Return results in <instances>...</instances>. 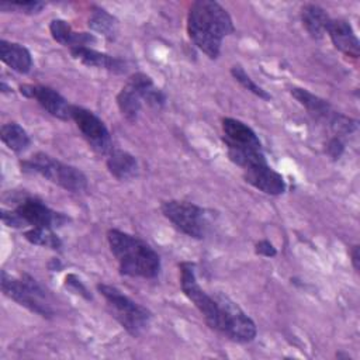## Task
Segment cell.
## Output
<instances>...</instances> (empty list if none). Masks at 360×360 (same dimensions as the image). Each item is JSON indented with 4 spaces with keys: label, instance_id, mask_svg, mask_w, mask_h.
Segmentation results:
<instances>
[{
    "label": "cell",
    "instance_id": "obj_1",
    "mask_svg": "<svg viewBox=\"0 0 360 360\" xmlns=\"http://www.w3.org/2000/svg\"><path fill=\"white\" fill-rule=\"evenodd\" d=\"M235 31L229 13L214 0H197L187 13V34L210 59H217L222 41Z\"/></svg>",
    "mask_w": 360,
    "mask_h": 360
},
{
    "label": "cell",
    "instance_id": "obj_2",
    "mask_svg": "<svg viewBox=\"0 0 360 360\" xmlns=\"http://www.w3.org/2000/svg\"><path fill=\"white\" fill-rule=\"evenodd\" d=\"M107 242L122 276L155 278L159 274L160 257L141 238L120 229H108Z\"/></svg>",
    "mask_w": 360,
    "mask_h": 360
},
{
    "label": "cell",
    "instance_id": "obj_3",
    "mask_svg": "<svg viewBox=\"0 0 360 360\" xmlns=\"http://www.w3.org/2000/svg\"><path fill=\"white\" fill-rule=\"evenodd\" d=\"M20 165L22 172L39 174L66 191L82 193L87 188V177L80 169L66 165L44 152L34 153L28 159L21 160Z\"/></svg>",
    "mask_w": 360,
    "mask_h": 360
},
{
    "label": "cell",
    "instance_id": "obj_4",
    "mask_svg": "<svg viewBox=\"0 0 360 360\" xmlns=\"http://www.w3.org/2000/svg\"><path fill=\"white\" fill-rule=\"evenodd\" d=\"M97 291L104 297L110 314L132 338H139L148 329L152 319L148 308L135 302L114 285L100 283Z\"/></svg>",
    "mask_w": 360,
    "mask_h": 360
},
{
    "label": "cell",
    "instance_id": "obj_5",
    "mask_svg": "<svg viewBox=\"0 0 360 360\" xmlns=\"http://www.w3.org/2000/svg\"><path fill=\"white\" fill-rule=\"evenodd\" d=\"M1 291L18 305L42 318H52L55 314L45 288L27 273L15 278L8 276L6 270H1Z\"/></svg>",
    "mask_w": 360,
    "mask_h": 360
},
{
    "label": "cell",
    "instance_id": "obj_6",
    "mask_svg": "<svg viewBox=\"0 0 360 360\" xmlns=\"http://www.w3.org/2000/svg\"><path fill=\"white\" fill-rule=\"evenodd\" d=\"M214 295L219 308L215 330L236 343L252 342L257 333L253 319L228 295L222 292Z\"/></svg>",
    "mask_w": 360,
    "mask_h": 360
},
{
    "label": "cell",
    "instance_id": "obj_7",
    "mask_svg": "<svg viewBox=\"0 0 360 360\" xmlns=\"http://www.w3.org/2000/svg\"><path fill=\"white\" fill-rule=\"evenodd\" d=\"M160 211L172 225L181 233L202 239L210 228V214L202 207L180 200H167L160 205Z\"/></svg>",
    "mask_w": 360,
    "mask_h": 360
},
{
    "label": "cell",
    "instance_id": "obj_8",
    "mask_svg": "<svg viewBox=\"0 0 360 360\" xmlns=\"http://www.w3.org/2000/svg\"><path fill=\"white\" fill-rule=\"evenodd\" d=\"M291 96L318 121L328 125L336 136L349 135L357 128V121L340 112H336L332 105L319 96L302 87H291Z\"/></svg>",
    "mask_w": 360,
    "mask_h": 360
},
{
    "label": "cell",
    "instance_id": "obj_9",
    "mask_svg": "<svg viewBox=\"0 0 360 360\" xmlns=\"http://www.w3.org/2000/svg\"><path fill=\"white\" fill-rule=\"evenodd\" d=\"M180 269V287L184 295L194 304V307L200 311L207 325L215 330L218 322V302L215 295L207 294L197 281L195 277V264L191 262H181L179 264Z\"/></svg>",
    "mask_w": 360,
    "mask_h": 360
},
{
    "label": "cell",
    "instance_id": "obj_10",
    "mask_svg": "<svg viewBox=\"0 0 360 360\" xmlns=\"http://www.w3.org/2000/svg\"><path fill=\"white\" fill-rule=\"evenodd\" d=\"M72 120L79 128L82 136L86 139L87 145L98 155H108L112 149L111 135L105 124L93 111L72 105Z\"/></svg>",
    "mask_w": 360,
    "mask_h": 360
},
{
    "label": "cell",
    "instance_id": "obj_11",
    "mask_svg": "<svg viewBox=\"0 0 360 360\" xmlns=\"http://www.w3.org/2000/svg\"><path fill=\"white\" fill-rule=\"evenodd\" d=\"M13 211L20 217L25 226H39V228H59L69 221L63 212H58L48 207L42 200L25 195L17 200Z\"/></svg>",
    "mask_w": 360,
    "mask_h": 360
},
{
    "label": "cell",
    "instance_id": "obj_12",
    "mask_svg": "<svg viewBox=\"0 0 360 360\" xmlns=\"http://www.w3.org/2000/svg\"><path fill=\"white\" fill-rule=\"evenodd\" d=\"M20 93L27 98L35 100L52 117L62 121L72 120L73 104H69V101L55 89L42 84H21Z\"/></svg>",
    "mask_w": 360,
    "mask_h": 360
},
{
    "label": "cell",
    "instance_id": "obj_13",
    "mask_svg": "<svg viewBox=\"0 0 360 360\" xmlns=\"http://www.w3.org/2000/svg\"><path fill=\"white\" fill-rule=\"evenodd\" d=\"M242 172L245 181L264 194L281 195L287 188L283 176L271 169L267 162L246 166L242 169Z\"/></svg>",
    "mask_w": 360,
    "mask_h": 360
},
{
    "label": "cell",
    "instance_id": "obj_14",
    "mask_svg": "<svg viewBox=\"0 0 360 360\" xmlns=\"http://www.w3.org/2000/svg\"><path fill=\"white\" fill-rule=\"evenodd\" d=\"M222 134L226 149H245V150H262V142L256 132L245 122L224 117L222 121Z\"/></svg>",
    "mask_w": 360,
    "mask_h": 360
},
{
    "label": "cell",
    "instance_id": "obj_15",
    "mask_svg": "<svg viewBox=\"0 0 360 360\" xmlns=\"http://www.w3.org/2000/svg\"><path fill=\"white\" fill-rule=\"evenodd\" d=\"M326 34L329 35L333 46L343 55L357 59L360 55V42L352 25L342 18H330Z\"/></svg>",
    "mask_w": 360,
    "mask_h": 360
},
{
    "label": "cell",
    "instance_id": "obj_16",
    "mask_svg": "<svg viewBox=\"0 0 360 360\" xmlns=\"http://www.w3.org/2000/svg\"><path fill=\"white\" fill-rule=\"evenodd\" d=\"M73 59L79 60L80 63L89 66V68H97L104 69L112 73H124L127 70V65L122 59L111 56L108 53L96 51L90 46H76L69 49Z\"/></svg>",
    "mask_w": 360,
    "mask_h": 360
},
{
    "label": "cell",
    "instance_id": "obj_17",
    "mask_svg": "<svg viewBox=\"0 0 360 360\" xmlns=\"http://www.w3.org/2000/svg\"><path fill=\"white\" fill-rule=\"evenodd\" d=\"M49 32L58 44L63 46H69V49L76 46H89L97 41L93 34L73 31L70 24H68V21L60 18H55L51 21Z\"/></svg>",
    "mask_w": 360,
    "mask_h": 360
},
{
    "label": "cell",
    "instance_id": "obj_18",
    "mask_svg": "<svg viewBox=\"0 0 360 360\" xmlns=\"http://www.w3.org/2000/svg\"><path fill=\"white\" fill-rule=\"evenodd\" d=\"M0 59L14 72L25 75L32 68L31 52L21 44L10 42L6 39L0 41Z\"/></svg>",
    "mask_w": 360,
    "mask_h": 360
},
{
    "label": "cell",
    "instance_id": "obj_19",
    "mask_svg": "<svg viewBox=\"0 0 360 360\" xmlns=\"http://www.w3.org/2000/svg\"><path fill=\"white\" fill-rule=\"evenodd\" d=\"M105 165L110 174L120 181L135 177L139 170L135 156L121 149H111V152L107 155Z\"/></svg>",
    "mask_w": 360,
    "mask_h": 360
},
{
    "label": "cell",
    "instance_id": "obj_20",
    "mask_svg": "<svg viewBox=\"0 0 360 360\" xmlns=\"http://www.w3.org/2000/svg\"><path fill=\"white\" fill-rule=\"evenodd\" d=\"M301 21L304 28L312 38L321 39L326 34L330 17L321 6L308 3L301 8Z\"/></svg>",
    "mask_w": 360,
    "mask_h": 360
},
{
    "label": "cell",
    "instance_id": "obj_21",
    "mask_svg": "<svg viewBox=\"0 0 360 360\" xmlns=\"http://www.w3.org/2000/svg\"><path fill=\"white\" fill-rule=\"evenodd\" d=\"M127 83H129L132 87H135L139 91L142 100L148 105L155 107V108H162L165 105L166 94L159 87L155 86L153 80L148 75L141 73V72L134 73L129 76Z\"/></svg>",
    "mask_w": 360,
    "mask_h": 360
},
{
    "label": "cell",
    "instance_id": "obj_22",
    "mask_svg": "<svg viewBox=\"0 0 360 360\" xmlns=\"http://www.w3.org/2000/svg\"><path fill=\"white\" fill-rule=\"evenodd\" d=\"M142 103L143 100L139 91L135 87H132L129 83H125V86L117 94V105L122 117L129 122H135L138 120L142 108Z\"/></svg>",
    "mask_w": 360,
    "mask_h": 360
},
{
    "label": "cell",
    "instance_id": "obj_23",
    "mask_svg": "<svg viewBox=\"0 0 360 360\" xmlns=\"http://www.w3.org/2000/svg\"><path fill=\"white\" fill-rule=\"evenodd\" d=\"M89 27L94 31L101 34L104 38L112 41L118 34V20L110 14L107 10L93 6L90 15H89Z\"/></svg>",
    "mask_w": 360,
    "mask_h": 360
},
{
    "label": "cell",
    "instance_id": "obj_24",
    "mask_svg": "<svg viewBox=\"0 0 360 360\" xmlns=\"http://www.w3.org/2000/svg\"><path fill=\"white\" fill-rule=\"evenodd\" d=\"M0 138L3 143L15 153L24 152L31 143L28 132L17 122L3 124L0 129Z\"/></svg>",
    "mask_w": 360,
    "mask_h": 360
},
{
    "label": "cell",
    "instance_id": "obj_25",
    "mask_svg": "<svg viewBox=\"0 0 360 360\" xmlns=\"http://www.w3.org/2000/svg\"><path fill=\"white\" fill-rule=\"evenodd\" d=\"M24 238L37 246L49 248L53 250H59L62 248L60 238L53 232L52 228H39V226H31L24 232Z\"/></svg>",
    "mask_w": 360,
    "mask_h": 360
},
{
    "label": "cell",
    "instance_id": "obj_26",
    "mask_svg": "<svg viewBox=\"0 0 360 360\" xmlns=\"http://www.w3.org/2000/svg\"><path fill=\"white\" fill-rule=\"evenodd\" d=\"M231 75H232V77H233L243 89H246L248 91L253 93V94L257 96L259 98L266 100V101H269V100L271 98V96H270L263 87H260L257 83L253 82V79L245 72V69H243L240 65H233V66L231 68Z\"/></svg>",
    "mask_w": 360,
    "mask_h": 360
},
{
    "label": "cell",
    "instance_id": "obj_27",
    "mask_svg": "<svg viewBox=\"0 0 360 360\" xmlns=\"http://www.w3.org/2000/svg\"><path fill=\"white\" fill-rule=\"evenodd\" d=\"M45 7V3L42 1H1L0 10L1 11H11L15 10L18 13L24 14H37Z\"/></svg>",
    "mask_w": 360,
    "mask_h": 360
},
{
    "label": "cell",
    "instance_id": "obj_28",
    "mask_svg": "<svg viewBox=\"0 0 360 360\" xmlns=\"http://www.w3.org/2000/svg\"><path fill=\"white\" fill-rule=\"evenodd\" d=\"M63 284H65V287H66L68 290H70L72 292H75V294L83 297L84 300H87V301L91 300V294H90L89 288L83 284V281H82L76 274H73V273L66 274Z\"/></svg>",
    "mask_w": 360,
    "mask_h": 360
},
{
    "label": "cell",
    "instance_id": "obj_29",
    "mask_svg": "<svg viewBox=\"0 0 360 360\" xmlns=\"http://www.w3.org/2000/svg\"><path fill=\"white\" fill-rule=\"evenodd\" d=\"M345 150V143L342 142L340 136H332L326 143V153L332 159H339Z\"/></svg>",
    "mask_w": 360,
    "mask_h": 360
},
{
    "label": "cell",
    "instance_id": "obj_30",
    "mask_svg": "<svg viewBox=\"0 0 360 360\" xmlns=\"http://www.w3.org/2000/svg\"><path fill=\"white\" fill-rule=\"evenodd\" d=\"M0 215H1V221H3L4 225H7V226H10V228H17V229L24 228L22 221L20 219V217H18L13 210H6V208H3Z\"/></svg>",
    "mask_w": 360,
    "mask_h": 360
},
{
    "label": "cell",
    "instance_id": "obj_31",
    "mask_svg": "<svg viewBox=\"0 0 360 360\" xmlns=\"http://www.w3.org/2000/svg\"><path fill=\"white\" fill-rule=\"evenodd\" d=\"M255 252L257 255H262L264 257H274L277 255V249L274 248V245L267 240V239H262L255 245Z\"/></svg>",
    "mask_w": 360,
    "mask_h": 360
},
{
    "label": "cell",
    "instance_id": "obj_32",
    "mask_svg": "<svg viewBox=\"0 0 360 360\" xmlns=\"http://www.w3.org/2000/svg\"><path fill=\"white\" fill-rule=\"evenodd\" d=\"M350 260H352V266L356 271H359L360 269V252H359V245H354L352 246V250H350Z\"/></svg>",
    "mask_w": 360,
    "mask_h": 360
}]
</instances>
